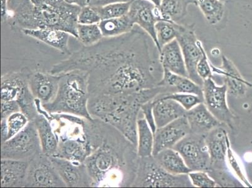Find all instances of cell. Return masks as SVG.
Listing matches in <instances>:
<instances>
[{
	"mask_svg": "<svg viewBox=\"0 0 252 188\" xmlns=\"http://www.w3.org/2000/svg\"><path fill=\"white\" fill-rule=\"evenodd\" d=\"M74 70L88 72L89 97L129 95L155 88L164 75L154 40L136 25L127 33L103 38L95 45L71 53L50 72Z\"/></svg>",
	"mask_w": 252,
	"mask_h": 188,
	"instance_id": "cell-1",
	"label": "cell"
},
{
	"mask_svg": "<svg viewBox=\"0 0 252 188\" xmlns=\"http://www.w3.org/2000/svg\"><path fill=\"white\" fill-rule=\"evenodd\" d=\"M86 130L91 152L84 163L92 187H132L140 158L137 146L97 118L87 119Z\"/></svg>",
	"mask_w": 252,
	"mask_h": 188,
	"instance_id": "cell-2",
	"label": "cell"
},
{
	"mask_svg": "<svg viewBox=\"0 0 252 188\" xmlns=\"http://www.w3.org/2000/svg\"><path fill=\"white\" fill-rule=\"evenodd\" d=\"M162 93L170 94L168 87L159 86L129 95H100L89 97L88 109L97 118L118 129L137 145V118L141 106Z\"/></svg>",
	"mask_w": 252,
	"mask_h": 188,
	"instance_id": "cell-3",
	"label": "cell"
},
{
	"mask_svg": "<svg viewBox=\"0 0 252 188\" xmlns=\"http://www.w3.org/2000/svg\"><path fill=\"white\" fill-rule=\"evenodd\" d=\"M61 75L58 92L51 102L42 104L50 114L64 113L93 119L88 109L89 99L88 72L80 70L68 71Z\"/></svg>",
	"mask_w": 252,
	"mask_h": 188,
	"instance_id": "cell-4",
	"label": "cell"
},
{
	"mask_svg": "<svg viewBox=\"0 0 252 188\" xmlns=\"http://www.w3.org/2000/svg\"><path fill=\"white\" fill-rule=\"evenodd\" d=\"M135 188H192L189 174L176 175L159 166L153 157L139 158Z\"/></svg>",
	"mask_w": 252,
	"mask_h": 188,
	"instance_id": "cell-5",
	"label": "cell"
},
{
	"mask_svg": "<svg viewBox=\"0 0 252 188\" xmlns=\"http://www.w3.org/2000/svg\"><path fill=\"white\" fill-rule=\"evenodd\" d=\"M40 138L33 121L15 136L1 143V159L28 160L42 153Z\"/></svg>",
	"mask_w": 252,
	"mask_h": 188,
	"instance_id": "cell-6",
	"label": "cell"
},
{
	"mask_svg": "<svg viewBox=\"0 0 252 188\" xmlns=\"http://www.w3.org/2000/svg\"><path fill=\"white\" fill-rule=\"evenodd\" d=\"M205 136L189 132L173 147L191 171L207 172L210 168V157Z\"/></svg>",
	"mask_w": 252,
	"mask_h": 188,
	"instance_id": "cell-7",
	"label": "cell"
},
{
	"mask_svg": "<svg viewBox=\"0 0 252 188\" xmlns=\"http://www.w3.org/2000/svg\"><path fill=\"white\" fill-rule=\"evenodd\" d=\"M30 188L67 187L60 176L50 157L40 153L29 161L25 187Z\"/></svg>",
	"mask_w": 252,
	"mask_h": 188,
	"instance_id": "cell-8",
	"label": "cell"
},
{
	"mask_svg": "<svg viewBox=\"0 0 252 188\" xmlns=\"http://www.w3.org/2000/svg\"><path fill=\"white\" fill-rule=\"evenodd\" d=\"M176 40L182 50L189 77L197 84L203 86V80L197 73L196 66L205 49L202 43L197 38L194 25H180Z\"/></svg>",
	"mask_w": 252,
	"mask_h": 188,
	"instance_id": "cell-9",
	"label": "cell"
},
{
	"mask_svg": "<svg viewBox=\"0 0 252 188\" xmlns=\"http://www.w3.org/2000/svg\"><path fill=\"white\" fill-rule=\"evenodd\" d=\"M204 104L218 120L233 127V116L227 103V87L225 84L218 85L213 78L203 80Z\"/></svg>",
	"mask_w": 252,
	"mask_h": 188,
	"instance_id": "cell-10",
	"label": "cell"
},
{
	"mask_svg": "<svg viewBox=\"0 0 252 188\" xmlns=\"http://www.w3.org/2000/svg\"><path fill=\"white\" fill-rule=\"evenodd\" d=\"M227 126L221 125L215 128L205 136L210 157V168L208 172L231 171L226 161L228 143L230 141Z\"/></svg>",
	"mask_w": 252,
	"mask_h": 188,
	"instance_id": "cell-11",
	"label": "cell"
},
{
	"mask_svg": "<svg viewBox=\"0 0 252 188\" xmlns=\"http://www.w3.org/2000/svg\"><path fill=\"white\" fill-rule=\"evenodd\" d=\"M127 15L134 25L140 27L153 38L160 52L155 29L157 23L162 20L159 8L148 0H133Z\"/></svg>",
	"mask_w": 252,
	"mask_h": 188,
	"instance_id": "cell-12",
	"label": "cell"
},
{
	"mask_svg": "<svg viewBox=\"0 0 252 188\" xmlns=\"http://www.w3.org/2000/svg\"><path fill=\"white\" fill-rule=\"evenodd\" d=\"M189 132V124L185 116L176 119L163 127L157 128L154 134L153 157L166 149L173 148Z\"/></svg>",
	"mask_w": 252,
	"mask_h": 188,
	"instance_id": "cell-13",
	"label": "cell"
},
{
	"mask_svg": "<svg viewBox=\"0 0 252 188\" xmlns=\"http://www.w3.org/2000/svg\"><path fill=\"white\" fill-rule=\"evenodd\" d=\"M66 187H92V181L84 162L72 161L58 157H50Z\"/></svg>",
	"mask_w": 252,
	"mask_h": 188,
	"instance_id": "cell-14",
	"label": "cell"
},
{
	"mask_svg": "<svg viewBox=\"0 0 252 188\" xmlns=\"http://www.w3.org/2000/svg\"><path fill=\"white\" fill-rule=\"evenodd\" d=\"M61 75L53 74L41 70H32L29 86L36 99L42 104L51 102L58 92Z\"/></svg>",
	"mask_w": 252,
	"mask_h": 188,
	"instance_id": "cell-15",
	"label": "cell"
},
{
	"mask_svg": "<svg viewBox=\"0 0 252 188\" xmlns=\"http://www.w3.org/2000/svg\"><path fill=\"white\" fill-rule=\"evenodd\" d=\"M220 67L211 64L213 73L219 75L223 80V84L227 87L228 95L235 97H242L247 90V81L240 74L235 64L224 56H222Z\"/></svg>",
	"mask_w": 252,
	"mask_h": 188,
	"instance_id": "cell-16",
	"label": "cell"
},
{
	"mask_svg": "<svg viewBox=\"0 0 252 188\" xmlns=\"http://www.w3.org/2000/svg\"><path fill=\"white\" fill-rule=\"evenodd\" d=\"M165 94H159L153 99V112L157 128L163 127L179 118L186 116L187 111L179 104L170 98H164Z\"/></svg>",
	"mask_w": 252,
	"mask_h": 188,
	"instance_id": "cell-17",
	"label": "cell"
},
{
	"mask_svg": "<svg viewBox=\"0 0 252 188\" xmlns=\"http://www.w3.org/2000/svg\"><path fill=\"white\" fill-rule=\"evenodd\" d=\"M185 117L189 124L190 132L194 134L207 135L215 128L226 125L211 113L204 103L187 111Z\"/></svg>",
	"mask_w": 252,
	"mask_h": 188,
	"instance_id": "cell-18",
	"label": "cell"
},
{
	"mask_svg": "<svg viewBox=\"0 0 252 188\" xmlns=\"http://www.w3.org/2000/svg\"><path fill=\"white\" fill-rule=\"evenodd\" d=\"M28 160L1 159V188L25 187Z\"/></svg>",
	"mask_w": 252,
	"mask_h": 188,
	"instance_id": "cell-19",
	"label": "cell"
},
{
	"mask_svg": "<svg viewBox=\"0 0 252 188\" xmlns=\"http://www.w3.org/2000/svg\"><path fill=\"white\" fill-rule=\"evenodd\" d=\"M31 69L24 67L21 70L5 73L1 77V100H17L25 87L29 86Z\"/></svg>",
	"mask_w": 252,
	"mask_h": 188,
	"instance_id": "cell-20",
	"label": "cell"
},
{
	"mask_svg": "<svg viewBox=\"0 0 252 188\" xmlns=\"http://www.w3.org/2000/svg\"><path fill=\"white\" fill-rule=\"evenodd\" d=\"M22 32L25 35L40 41L63 54H71L68 47L71 35L67 32L54 29L23 30Z\"/></svg>",
	"mask_w": 252,
	"mask_h": 188,
	"instance_id": "cell-21",
	"label": "cell"
},
{
	"mask_svg": "<svg viewBox=\"0 0 252 188\" xmlns=\"http://www.w3.org/2000/svg\"><path fill=\"white\" fill-rule=\"evenodd\" d=\"M160 61L164 70L189 77L182 50L176 39L162 47Z\"/></svg>",
	"mask_w": 252,
	"mask_h": 188,
	"instance_id": "cell-22",
	"label": "cell"
},
{
	"mask_svg": "<svg viewBox=\"0 0 252 188\" xmlns=\"http://www.w3.org/2000/svg\"><path fill=\"white\" fill-rule=\"evenodd\" d=\"M40 138L42 153L48 157H54L58 147V140L49 119L38 114L33 121Z\"/></svg>",
	"mask_w": 252,
	"mask_h": 188,
	"instance_id": "cell-23",
	"label": "cell"
},
{
	"mask_svg": "<svg viewBox=\"0 0 252 188\" xmlns=\"http://www.w3.org/2000/svg\"><path fill=\"white\" fill-rule=\"evenodd\" d=\"M159 86L168 87L173 89L174 93L194 94L203 98V87L197 84L189 77L176 74L164 70L163 78Z\"/></svg>",
	"mask_w": 252,
	"mask_h": 188,
	"instance_id": "cell-24",
	"label": "cell"
},
{
	"mask_svg": "<svg viewBox=\"0 0 252 188\" xmlns=\"http://www.w3.org/2000/svg\"><path fill=\"white\" fill-rule=\"evenodd\" d=\"M153 157L159 166L169 173L180 175L191 172L180 154L173 148L162 150Z\"/></svg>",
	"mask_w": 252,
	"mask_h": 188,
	"instance_id": "cell-25",
	"label": "cell"
},
{
	"mask_svg": "<svg viewBox=\"0 0 252 188\" xmlns=\"http://www.w3.org/2000/svg\"><path fill=\"white\" fill-rule=\"evenodd\" d=\"M98 25L104 38H112L131 31L135 25L127 15L122 17L103 20Z\"/></svg>",
	"mask_w": 252,
	"mask_h": 188,
	"instance_id": "cell-26",
	"label": "cell"
},
{
	"mask_svg": "<svg viewBox=\"0 0 252 188\" xmlns=\"http://www.w3.org/2000/svg\"><path fill=\"white\" fill-rule=\"evenodd\" d=\"M154 134L145 119L137 120V153L139 157H152Z\"/></svg>",
	"mask_w": 252,
	"mask_h": 188,
	"instance_id": "cell-27",
	"label": "cell"
},
{
	"mask_svg": "<svg viewBox=\"0 0 252 188\" xmlns=\"http://www.w3.org/2000/svg\"><path fill=\"white\" fill-rule=\"evenodd\" d=\"M189 6L185 0H162L159 8L162 20L178 24L187 15Z\"/></svg>",
	"mask_w": 252,
	"mask_h": 188,
	"instance_id": "cell-28",
	"label": "cell"
},
{
	"mask_svg": "<svg viewBox=\"0 0 252 188\" xmlns=\"http://www.w3.org/2000/svg\"><path fill=\"white\" fill-rule=\"evenodd\" d=\"M197 6L208 24L215 25L221 21L224 13V2L220 0H198Z\"/></svg>",
	"mask_w": 252,
	"mask_h": 188,
	"instance_id": "cell-29",
	"label": "cell"
},
{
	"mask_svg": "<svg viewBox=\"0 0 252 188\" xmlns=\"http://www.w3.org/2000/svg\"><path fill=\"white\" fill-rule=\"evenodd\" d=\"M180 25L178 23L165 20H159L157 23L155 27L156 34L160 52L163 46L176 39Z\"/></svg>",
	"mask_w": 252,
	"mask_h": 188,
	"instance_id": "cell-30",
	"label": "cell"
},
{
	"mask_svg": "<svg viewBox=\"0 0 252 188\" xmlns=\"http://www.w3.org/2000/svg\"><path fill=\"white\" fill-rule=\"evenodd\" d=\"M77 31V39L84 47L95 45L104 38L98 24H78Z\"/></svg>",
	"mask_w": 252,
	"mask_h": 188,
	"instance_id": "cell-31",
	"label": "cell"
},
{
	"mask_svg": "<svg viewBox=\"0 0 252 188\" xmlns=\"http://www.w3.org/2000/svg\"><path fill=\"white\" fill-rule=\"evenodd\" d=\"M131 2L111 3L96 9L102 20L122 17L128 14Z\"/></svg>",
	"mask_w": 252,
	"mask_h": 188,
	"instance_id": "cell-32",
	"label": "cell"
},
{
	"mask_svg": "<svg viewBox=\"0 0 252 188\" xmlns=\"http://www.w3.org/2000/svg\"><path fill=\"white\" fill-rule=\"evenodd\" d=\"M164 98H170L175 100L184 108L186 111H189L197 105L204 103V98L200 96L191 94L171 93L165 94Z\"/></svg>",
	"mask_w": 252,
	"mask_h": 188,
	"instance_id": "cell-33",
	"label": "cell"
},
{
	"mask_svg": "<svg viewBox=\"0 0 252 188\" xmlns=\"http://www.w3.org/2000/svg\"><path fill=\"white\" fill-rule=\"evenodd\" d=\"M6 120L8 130L7 140L21 131L30 122L29 119L22 112H15L8 117Z\"/></svg>",
	"mask_w": 252,
	"mask_h": 188,
	"instance_id": "cell-34",
	"label": "cell"
},
{
	"mask_svg": "<svg viewBox=\"0 0 252 188\" xmlns=\"http://www.w3.org/2000/svg\"><path fill=\"white\" fill-rule=\"evenodd\" d=\"M226 161L231 173L235 174L236 177L244 185L247 187H252V186L245 176L242 167L238 161L234 152L231 148L230 142L228 143L227 155H226Z\"/></svg>",
	"mask_w": 252,
	"mask_h": 188,
	"instance_id": "cell-35",
	"label": "cell"
},
{
	"mask_svg": "<svg viewBox=\"0 0 252 188\" xmlns=\"http://www.w3.org/2000/svg\"><path fill=\"white\" fill-rule=\"evenodd\" d=\"M102 21L96 7L86 5L81 8L78 16V24L82 25L98 24Z\"/></svg>",
	"mask_w": 252,
	"mask_h": 188,
	"instance_id": "cell-36",
	"label": "cell"
},
{
	"mask_svg": "<svg viewBox=\"0 0 252 188\" xmlns=\"http://www.w3.org/2000/svg\"><path fill=\"white\" fill-rule=\"evenodd\" d=\"M192 184L197 188H215L217 187L214 179L205 171H191L189 174Z\"/></svg>",
	"mask_w": 252,
	"mask_h": 188,
	"instance_id": "cell-37",
	"label": "cell"
},
{
	"mask_svg": "<svg viewBox=\"0 0 252 188\" xmlns=\"http://www.w3.org/2000/svg\"><path fill=\"white\" fill-rule=\"evenodd\" d=\"M196 70L199 76L203 80L214 77L211 63L208 61L207 53L205 50H203L202 57L197 64Z\"/></svg>",
	"mask_w": 252,
	"mask_h": 188,
	"instance_id": "cell-38",
	"label": "cell"
},
{
	"mask_svg": "<svg viewBox=\"0 0 252 188\" xmlns=\"http://www.w3.org/2000/svg\"><path fill=\"white\" fill-rule=\"evenodd\" d=\"M153 105H154V102L153 99L142 105L141 111L144 115V119L150 125L153 134H155L157 129V126L156 125L154 115H153Z\"/></svg>",
	"mask_w": 252,
	"mask_h": 188,
	"instance_id": "cell-39",
	"label": "cell"
},
{
	"mask_svg": "<svg viewBox=\"0 0 252 188\" xmlns=\"http://www.w3.org/2000/svg\"><path fill=\"white\" fill-rule=\"evenodd\" d=\"M21 112L18 102L15 100H1V119H5L15 112Z\"/></svg>",
	"mask_w": 252,
	"mask_h": 188,
	"instance_id": "cell-40",
	"label": "cell"
},
{
	"mask_svg": "<svg viewBox=\"0 0 252 188\" xmlns=\"http://www.w3.org/2000/svg\"><path fill=\"white\" fill-rule=\"evenodd\" d=\"M133 0H89V4L94 7H99L106 5V4L114 3H126V2H131Z\"/></svg>",
	"mask_w": 252,
	"mask_h": 188,
	"instance_id": "cell-41",
	"label": "cell"
},
{
	"mask_svg": "<svg viewBox=\"0 0 252 188\" xmlns=\"http://www.w3.org/2000/svg\"><path fill=\"white\" fill-rule=\"evenodd\" d=\"M8 127L5 119H1V143L7 141L8 139Z\"/></svg>",
	"mask_w": 252,
	"mask_h": 188,
	"instance_id": "cell-42",
	"label": "cell"
},
{
	"mask_svg": "<svg viewBox=\"0 0 252 188\" xmlns=\"http://www.w3.org/2000/svg\"><path fill=\"white\" fill-rule=\"evenodd\" d=\"M8 1L9 0H1L2 22H4L6 21V16H7Z\"/></svg>",
	"mask_w": 252,
	"mask_h": 188,
	"instance_id": "cell-43",
	"label": "cell"
},
{
	"mask_svg": "<svg viewBox=\"0 0 252 188\" xmlns=\"http://www.w3.org/2000/svg\"><path fill=\"white\" fill-rule=\"evenodd\" d=\"M67 3L74 4L79 6V7H84V6L88 5L89 0H65Z\"/></svg>",
	"mask_w": 252,
	"mask_h": 188,
	"instance_id": "cell-44",
	"label": "cell"
},
{
	"mask_svg": "<svg viewBox=\"0 0 252 188\" xmlns=\"http://www.w3.org/2000/svg\"><path fill=\"white\" fill-rule=\"evenodd\" d=\"M148 1H150L151 3L154 4L158 8H159L160 6H161L162 0H148Z\"/></svg>",
	"mask_w": 252,
	"mask_h": 188,
	"instance_id": "cell-45",
	"label": "cell"
},
{
	"mask_svg": "<svg viewBox=\"0 0 252 188\" xmlns=\"http://www.w3.org/2000/svg\"><path fill=\"white\" fill-rule=\"evenodd\" d=\"M186 2L189 5V4H193L194 5L197 6V3H198V0H185Z\"/></svg>",
	"mask_w": 252,
	"mask_h": 188,
	"instance_id": "cell-46",
	"label": "cell"
},
{
	"mask_svg": "<svg viewBox=\"0 0 252 188\" xmlns=\"http://www.w3.org/2000/svg\"><path fill=\"white\" fill-rule=\"evenodd\" d=\"M247 86L252 87V84L249 83V82H247Z\"/></svg>",
	"mask_w": 252,
	"mask_h": 188,
	"instance_id": "cell-47",
	"label": "cell"
},
{
	"mask_svg": "<svg viewBox=\"0 0 252 188\" xmlns=\"http://www.w3.org/2000/svg\"><path fill=\"white\" fill-rule=\"evenodd\" d=\"M220 1H221L222 2H225L226 0H220Z\"/></svg>",
	"mask_w": 252,
	"mask_h": 188,
	"instance_id": "cell-48",
	"label": "cell"
}]
</instances>
